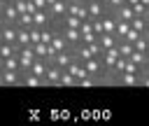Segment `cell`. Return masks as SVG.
I'll list each match as a JSON object with an SVG mask.
<instances>
[{
    "mask_svg": "<svg viewBox=\"0 0 149 126\" xmlns=\"http://www.w3.org/2000/svg\"><path fill=\"white\" fill-rule=\"evenodd\" d=\"M21 70H5V68H0V86H7V89H12V86H21Z\"/></svg>",
    "mask_w": 149,
    "mask_h": 126,
    "instance_id": "cell-1",
    "label": "cell"
},
{
    "mask_svg": "<svg viewBox=\"0 0 149 126\" xmlns=\"http://www.w3.org/2000/svg\"><path fill=\"white\" fill-rule=\"evenodd\" d=\"M35 58H37V54H35V47H33V44H28V47H21V49H19L21 72H28V70H30V65L35 63Z\"/></svg>",
    "mask_w": 149,
    "mask_h": 126,
    "instance_id": "cell-2",
    "label": "cell"
},
{
    "mask_svg": "<svg viewBox=\"0 0 149 126\" xmlns=\"http://www.w3.org/2000/svg\"><path fill=\"white\" fill-rule=\"evenodd\" d=\"M119 56H121V51H119V47H116V44L102 51V56H100V58H102V65H105V72L114 68V63L119 61Z\"/></svg>",
    "mask_w": 149,
    "mask_h": 126,
    "instance_id": "cell-3",
    "label": "cell"
},
{
    "mask_svg": "<svg viewBox=\"0 0 149 126\" xmlns=\"http://www.w3.org/2000/svg\"><path fill=\"white\" fill-rule=\"evenodd\" d=\"M19 14H21V12L16 9L14 2H2V23H14V26H16Z\"/></svg>",
    "mask_w": 149,
    "mask_h": 126,
    "instance_id": "cell-4",
    "label": "cell"
},
{
    "mask_svg": "<svg viewBox=\"0 0 149 126\" xmlns=\"http://www.w3.org/2000/svg\"><path fill=\"white\" fill-rule=\"evenodd\" d=\"M72 61H77V56H74V51H72V49L58 51V54L51 58V63H56V65H58V68H63V70H68V65H70Z\"/></svg>",
    "mask_w": 149,
    "mask_h": 126,
    "instance_id": "cell-5",
    "label": "cell"
},
{
    "mask_svg": "<svg viewBox=\"0 0 149 126\" xmlns=\"http://www.w3.org/2000/svg\"><path fill=\"white\" fill-rule=\"evenodd\" d=\"M63 72H65L63 68H58L56 63H49L47 75H44V84H47V86H58V79H61V75H63Z\"/></svg>",
    "mask_w": 149,
    "mask_h": 126,
    "instance_id": "cell-6",
    "label": "cell"
},
{
    "mask_svg": "<svg viewBox=\"0 0 149 126\" xmlns=\"http://www.w3.org/2000/svg\"><path fill=\"white\" fill-rule=\"evenodd\" d=\"M86 7H88V16H91V19H102V16H107V5L100 2V0H86Z\"/></svg>",
    "mask_w": 149,
    "mask_h": 126,
    "instance_id": "cell-7",
    "label": "cell"
},
{
    "mask_svg": "<svg viewBox=\"0 0 149 126\" xmlns=\"http://www.w3.org/2000/svg\"><path fill=\"white\" fill-rule=\"evenodd\" d=\"M58 30L63 33V37L70 42V47H77L81 44V30L79 28H68V26H58Z\"/></svg>",
    "mask_w": 149,
    "mask_h": 126,
    "instance_id": "cell-8",
    "label": "cell"
},
{
    "mask_svg": "<svg viewBox=\"0 0 149 126\" xmlns=\"http://www.w3.org/2000/svg\"><path fill=\"white\" fill-rule=\"evenodd\" d=\"M21 86L37 89V86H47V84H44V77H37V75H33V72H23V75H21Z\"/></svg>",
    "mask_w": 149,
    "mask_h": 126,
    "instance_id": "cell-9",
    "label": "cell"
},
{
    "mask_svg": "<svg viewBox=\"0 0 149 126\" xmlns=\"http://www.w3.org/2000/svg\"><path fill=\"white\" fill-rule=\"evenodd\" d=\"M112 14H114L116 19H121V21H130V19L135 16V12H133V7H130L128 2H123L121 7H116V9L112 12Z\"/></svg>",
    "mask_w": 149,
    "mask_h": 126,
    "instance_id": "cell-10",
    "label": "cell"
},
{
    "mask_svg": "<svg viewBox=\"0 0 149 126\" xmlns=\"http://www.w3.org/2000/svg\"><path fill=\"white\" fill-rule=\"evenodd\" d=\"M51 49H54V51L58 54V51H65V49H72V47H70V42H68V40L63 37V33L58 30V33L54 35V40H51Z\"/></svg>",
    "mask_w": 149,
    "mask_h": 126,
    "instance_id": "cell-11",
    "label": "cell"
},
{
    "mask_svg": "<svg viewBox=\"0 0 149 126\" xmlns=\"http://www.w3.org/2000/svg\"><path fill=\"white\" fill-rule=\"evenodd\" d=\"M58 86H61V89H72V86H79V79H77L72 72L65 70V72L61 75V79H58Z\"/></svg>",
    "mask_w": 149,
    "mask_h": 126,
    "instance_id": "cell-12",
    "label": "cell"
},
{
    "mask_svg": "<svg viewBox=\"0 0 149 126\" xmlns=\"http://www.w3.org/2000/svg\"><path fill=\"white\" fill-rule=\"evenodd\" d=\"M0 68H5V70H21L19 54L16 56H9V58H0Z\"/></svg>",
    "mask_w": 149,
    "mask_h": 126,
    "instance_id": "cell-13",
    "label": "cell"
},
{
    "mask_svg": "<svg viewBox=\"0 0 149 126\" xmlns=\"http://www.w3.org/2000/svg\"><path fill=\"white\" fill-rule=\"evenodd\" d=\"M98 42H100L102 49H109V47H114V44L119 42V37H116L114 33H102V35L98 37Z\"/></svg>",
    "mask_w": 149,
    "mask_h": 126,
    "instance_id": "cell-14",
    "label": "cell"
},
{
    "mask_svg": "<svg viewBox=\"0 0 149 126\" xmlns=\"http://www.w3.org/2000/svg\"><path fill=\"white\" fill-rule=\"evenodd\" d=\"M28 44H33V42H30V28H19V37H16V47L21 49V47H28Z\"/></svg>",
    "mask_w": 149,
    "mask_h": 126,
    "instance_id": "cell-15",
    "label": "cell"
},
{
    "mask_svg": "<svg viewBox=\"0 0 149 126\" xmlns=\"http://www.w3.org/2000/svg\"><path fill=\"white\" fill-rule=\"evenodd\" d=\"M128 30H130V21H121V19H119V23H116V30H114V35H116L119 40H126Z\"/></svg>",
    "mask_w": 149,
    "mask_h": 126,
    "instance_id": "cell-16",
    "label": "cell"
},
{
    "mask_svg": "<svg viewBox=\"0 0 149 126\" xmlns=\"http://www.w3.org/2000/svg\"><path fill=\"white\" fill-rule=\"evenodd\" d=\"M16 26H19V28H33V14H30V12H23V14H19V21H16Z\"/></svg>",
    "mask_w": 149,
    "mask_h": 126,
    "instance_id": "cell-17",
    "label": "cell"
},
{
    "mask_svg": "<svg viewBox=\"0 0 149 126\" xmlns=\"http://www.w3.org/2000/svg\"><path fill=\"white\" fill-rule=\"evenodd\" d=\"M133 47H135L137 51H144V54L149 51V42H147V37H144V35H140V37L133 42Z\"/></svg>",
    "mask_w": 149,
    "mask_h": 126,
    "instance_id": "cell-18",
    "label": "cell"
},
{
    "mask_svg": "<svg viewBox=\"0 0 149 126\" xmlns=\"http://www.w3.org/2000/svg\"><path fill=\"white\" fill-rule=\"evenodd\" d=\"M130 7H133V12H135V16H149V7H147V5L135 2V5H130Z\"/></svg>",
    "mask_w": 149,
    "mask_h": 126,
    "instance_id": "cell-19",
    "label": "cell"
},
{
    "mask_svg": "<svg viewBox=\"0 0 149 126\" xmlns=\"http://www.w3.org/2000/svg\"><path fill=\"white\" fill-rule=\"evenodd\" d=\"M93 33H95L98 37L105 33V23H102V19H93Z\"/></svg>",
    "mask_w": 149,
    "mask_h": 126,
    "instance_id": "cell-20",
    "label": "cell"
},
{
    "mask_svg": "<svg viewBox=\"0 0 149 126\" xmlns=\"http://www.w3.org/2000/svg\"><path fill=\"white\" fill-rule=\"evenodd\" d=\"M140 35H142V33H137V30H135V28L130 26V30H128V35H126V40H128V42H135V40L140 37Z\"/></svg>",
    "mask_w": 149,
    "mask_h": 126,
    "instance_id": "cell-21",
    "label": "cell"
},
{
    "mask_svg": "<svg viewBox=\"0 0 149 126\" xmlns=\"http://www.w3.org/2000/svg\"><path fill=\"white\" fill-rule=\"evenodd\" d=\"M35 5H37V9H47L49 5H47V0H33Z\"/></svg>",
    "mask_w": 149,
    "mask_h": 126,
    "instance_id": "cell-22",
    "label": "cell"
},
{
    "mask_svg": "<svg viewBox=\"0 0 149 126\" xmlns=\"http://www.w3.org/2000/svg\"><path fill=\"white\" fill-rule=\"evenodd\" d=\"M100 2H105L107 7H112V0H100Z\"/></svg>",
    "mask_w": 149,
    "mask_h": 126,
    "instance_id": "cell-23",
    "label": "cell"
},
{
    "mask_svg": "<svg viewBox=\"0 0 149 126\" xmlns=\"http://www.w3.org/2000/svg\"><path fill=\"white\" fill-rule=\"evenodd\" d=\"M126 2H128V5H135V2H140V0H126Z\"/></svg>",
    "mask_w": 149,
    "mask_h": 126,
    "instance_id": "cell-24",
    "label": "cell"
},
{
    "mask_svg": "<svg viewBox=\"0 0 149 126\" xmlns=\"http://www.w3.org/2000/svg\"><path fill=\"white\" fill-rule=\"evenodd\" d=\"M144 37H147V42H149V28H147V30H144Z\"/></svg>",
    "mask_w": 149,
    "mask_h": 126,
    "instance_id": "cell-25",
    "label": "cell"
},
{
    "mask_svg": "<svg viewBox=\"0 0 149 126\" xmlns=\"http://www.w3.org/2000/svg\"><path fill=\"white\" fill-rule=\"evenodd\" d=\"M2 2H14V0H2Z\"/></svg>",
    "mask_w": 149,
    "mask_h": 126,
    "instance_id": "cell-26",
    "label": "cell"
},
{
    "mask_svg": "<svg viewBox=\"0 0 149 126\" xmlns=\"http://www.w3.org/2000/svg\"><path fill=\"white\" fill-rule=\"evenodd\" d=\"M147 56H149V51H147Z\"/></svg>",
    "mask_w": 149,
    "mask_h": 126,
    "instance_id": "cell-27",
    "label": "cell"
}]
</instances>
